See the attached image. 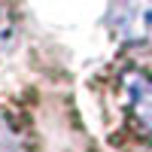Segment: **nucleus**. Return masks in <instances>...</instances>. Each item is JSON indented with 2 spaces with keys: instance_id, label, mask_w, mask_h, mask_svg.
I'll return each instance as SVG.
<instances>
[{
  "instance_id": "f257e3e1",
  "label": "nucleus",
  "mask_w": 152,
  "mask_h": 152,
  "mask_svg": "<svg viewBox=\"0 0 152 152\" xmlns=\"http://www.w3.org/2000/svg\"><path fill=\"white\" fill-rule=\"evenodd\" d=\"M110 28L125 43L152 40V0H116L110 9Z\"/></svg>"
},
{
  "instance_id": "f03ea898",
  "label": "nucleus",
  "mask_w": 152,
  "mask_h": 152,
  "mask_svg": "<svg viewBox=\"0 0 152 152\" xmlns=\"http://www.w3.org/2000/svg\"><path fill=\"white\" fill-rule=\"evenodd\" d=\"M122 94H125V107L134 122V128L143 137H152V76L146 70L128 67L122 73Z\"/></svg>"
},
{
  "instance_id": "7ed1b4c3",
  "label": "nucleus",
  "mask_w": 152,
  "mask_h": 152,
  "mask_svg": "<svg viewBox=\"0 0 152 152\" xmlns=\"http://www.w3.org/2000/svg\"><path fill=\"white\" fill-rule=\"evenodd\" d=\"M15 46V18L6 3H0V55H6Z\"/></svg>"
},
{
  "instance_id": "20e7f679",
  "label": "nucleus",
  "mask_w": 152,
  "mask_h": 152,
  "mask_svg": "<svg viewBox=\"0 0 152 152\" xmlns=\"http://www.w3.org/2000/svg\"><path fill=\"white\" fill-rule=\"evenodd\" d=\"M0 152H24V140L6 122H0Z\"/></svg>"
}]
</instances>
